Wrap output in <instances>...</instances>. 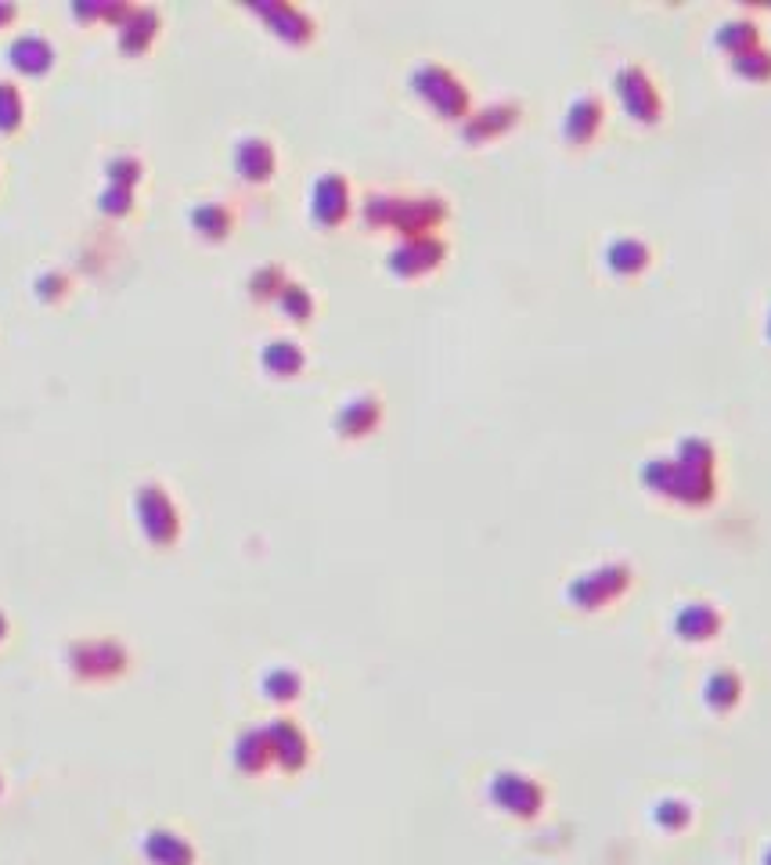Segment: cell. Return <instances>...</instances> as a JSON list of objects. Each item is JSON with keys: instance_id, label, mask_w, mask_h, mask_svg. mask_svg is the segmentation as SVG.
Segmentation results:
<instances>
[{"instance_id": "obj_1", "label": "cell", "mask_w": 771, "mask_h": 865, "mask_svg": "<svg viewBox=\"0 0 771 865\" xmlns=\"http://www.w3.org/2000/svg\"><path fill=\"white\" fill-rule=\"evenodd\" d=\"M368 221L396 224L407 235H429V227L443 216V202L437 195L422 199H393V195H371L365 202Z\"/></svg>"}, {"instance_id": "obj_2", "label": "cell", "mask_w": 771, "mask_h": 865, "mask_svg": "<svg viewBox=\"0 0 771 865\" xmlns=\"http://www.w3.org/2000/svg\"><path fill=\"white\" fill-rule=\"evenodd\" d=\"M412 87L426 102H432V108H437V112H443V116H462L465 105H468L465 83L458 80L451 69H443L437 62H418L412 69Z\"/></svg>"}, {"instance_id": "obj_3", "label": "cell", "mask_w": 771, "mask_h": 865, "mask_svg": "<svg viewBox=\"0 0 771 865\" xmlns=\"http://www.w3.org/2000/svg\"><path fill=\"white\" fill-rule=\"evenodd\" d=\"M613 91H617L620 105L628 108L634 119H642V123H653V119H660V112H664V98H660L653 76L634 62L613 72Z\"/></svg>"}, {"instance_id": "obj_4", "label": "cell", "mask_w": 771, "mask_h": 865, "mask_svg": "<svg viewBox=\"0 0 771 865\" xmlns=\"http://www.w3.org/2000/svg\"><path fill=\"white\" fill-rule=\"evenodd\" d=\"M351 206V188H346V180L340 174H321L315 180V191H310V210H315L318 221L332 224L340 221Z\"/></svg>"}, {"instance_id": "obj_5", "label": "cell", "mask_w": 771, "mask_h": 865, "mask_svg": "<svg viewBox=\"0 0 771 865\" xmlns=\"http://www.w3.org/2000/svg\"><path fill=\"white\" fill-rule=\"evenodd\" d=\"M443 257V242L437 235H407L401 246L390 249V268L396 271H422Z\"/></svg>"}, {"instance_id": "obj_6", "label": "cell", "mask_w": 771, "mask_h": 865, "mask_svg": "<svg viewBox=\"0 0 771 865\" xmlns=\"http://www.w3.org/2000/svg\"><path fill=\"white\" fill-rule=\"evenodd\" d=\"M602 123V102L595 94H577L566 108V119H562V134L570 141H588L598 130Z\"/></svg>"}, {"instance_id": "obj_7", "label": "cell", "mask_w": 771, "mask_h": 865, "mask_svg": "<svg viewBox=\"0 0 771 865\" xmlns=\"http://www.w3.org/2000/svg\"><path fill=\"white\" fill-rule=\"evenodd\" d=\"M235 166L249 180H263L274 166V149L263 138H242L235 144Z\"/></svg>"}, {"instance_id": "obj_8", "label": "cell", "mask_w": 771, "mask_h": 865, "mask_svg": "<svg viewBox=\"0 0 771 865\" xmlns=\"http://www.w3.org/2000/svg\"><path fill=\"white\" fill-rule=\"evenodd\" d=\"M606 263L620 274H634L649 263V246L634 235H617L606 246Z\"/></svg>"}, {"instance_id": "obj_9", "label": "cell", "mask_w": 771, "mask_h": 865, "mask_svg": "<svg viewBox=\"0 0 771 865\" xmlns=\"http://www.w3.org/2000/svg\"><path fill=\"white\" fill-rule=\"evenodd\" d=\"M257 11L263 19L271 22L274 33H282V36H293V40H304V36H310V29H315V22H310L307 11H299L293 4H257Z\"/></svg>"}, {"instance_id": "obj_10", "label": "cell", "mask_w": 771, "mask_h": 865, "mask_svg": "<svg viewBox=\"0 0 771 865\" xmlns=\"http://www.w3.org/2000/svg\"><path fill=\"white\" fill-rule=\"evenodd\" d=\"M376 418H379V396L357 393V396H351V401H343L335 423H340V429L351 432V437H357V432H365Z\"/></svg>"}, {"instance_id": "obj_11", "label": "cell", "mask_w": 771, "mask_h": 865, "mask_svg": "<svg viewBox=\"0 0 771 865\" xmlns=\"http://www.w3.org/2000/svg\"><path fill=\"white\" fill-rule=\"evenodd\" d=\"M717 44L736 55V51H743V47L761 44V26H757L750 15H732L717 26Z\"/></svg>"}, {"instance_id": "obj_12", "label": "cell", "mask_w": 771, "mask_h": 865, "mask_svg": "<svg viewBox=\"0 0 771 865\" xmlns=\"http://www.w3.org/2000/svg\"><path fill=\"white\" fill-rule=\"evenodd\" d=\"M515 108L512 102H498V105H487V108H479V112L468 119L465 123V134L468 138H484V134H494V130H501V127H509L512 119H515Z\"/></svg>"}, {"instance_id": "obj_13", "label": "cell", "mask_w": 771, "mask_h": 865, "mask_svg": "<svg viewBox=\"0 0 771 865\" xmlns=\"http://www.w3.org/2000/svg\"><path fill=\"white\" fill-rule=\"evenodd\" d=\"M263 365L274 368V371H296L299 365H304V351H299L296 340L278 335V340H271L268 346H263Z\"/></svg>"}, {"instance_id": "obj_14", "label": "cell", "mask_w": 771, "mask_h": 865, "mask_svg": "<svg viewBox=\"0 0 771 865\" xmlns=\"http://www.w3.org/2000/svg\"><path fill=\"white\" fill-rule=\"evenodd\" d=\"M732 69L743 72V76H750V80L771 76V47H764V44L743 47V51L732 55Z\"/></svg>"}, {"instance_id": "obj_15", "label": "cell", "mask_w": 771, "mask_h": 865, "mask_svg": "<svg viewBox=\"0 0 771 865\" xmlns=\"http://www.w3.org/2000/svg\"><path fill=\"white\" fill-rule=\"evenodd\" d=\"M11 55H15L19 66L40 69V66H47V58H51V47H47L40 36H22V40L11 47Z\"/></svg>"}, {"instance_id": "obj_16", "label": "cell", "mask_w": 771, "mask_h": 865, "mask_svg": "<svg viewBox=\"0 0 771 865\" xmlns=\"http://www.w3.org/2000/svg\"><path fill=\"white\" fill-rule=\"evenodd\" d=\"M191 221H195L206 235H224L227 232V221H232V216H227L224 206H216V202H202V206L191 210Z\"/></svg>"}, {"instance_id": "obj_17", "label": "cell", "mask_w": 771, "mask_h": 865, "mask_svg": "<svg viewBox=\"0 0 771 865\" xmlns=\"http://www.w3.org/2000/svg\"><path fill=\"white\" fill-rule=\"evenodd\" d=\"M278 304L288 310V315H296V318H304L307 310H310V293L304 285H296V282H285L278 288Z\"/></svg>"}, {"instance_id": "obj_18", "label": "cell", "mask_w": 771, "mask_h": 865, "mask_svg": "<svg viewBox=\"0 0 771 865\" xmlns=\"http://www.w3.org/2000/svg\"><path fill=\"white\" fill-rule=\"evenodd\" d=\"M768 340H771V310H768Z\"/></svg>"}]
</instances>
